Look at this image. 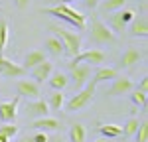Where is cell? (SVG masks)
<instances>
[{
    "instance_id": "27",
    "label": "cell",
    "mask_w": 148,
    "mask_h": 142,
    "mask_svg": "<svg viewBox=\"0 0 148 142\" xmlns=\"http://www.w3.org/2000/svg\"><path fill=\"white\" fill-rule=\"evenodd\" d=\"M0 134H2L4 138L12 140V138L18 134V126H16V124H2V126H0Z\"/></svg>"
},
{
    "instance_id": "37",
    "label": "cell",
    "mask_w": 148,
    "mask_h": 142,
    "mask_svg": "<svg viewBox=\"0 0 148 142\" xmlns=\"http://www.w3.org/2000/svg\"><path fill=\"white\" fill-rule=\"evenodd\" d=\"M142 4H144V6H146V0H142Z\"/></svg>"
},
{
    "instance_id": "32",
    "label": "cell",
    "mask_w": 148,
    "mask_h": 142,
    "mask_svg": "<svg viewBox=\"0 0 148 142\" xmlns=\"http://www.w3.org/2000/svg\"><path fill=\"white\" fill-rule=\"evenodd\" d=\"M138 91H142V93H146V91H148V79H146V77L140 81V89H138Z\"/></svg>"
},
{
    "instance_id": "30",
    "label": "cell",
    "mask_w": 148,
    "mask_h": 142,
    "mask_svg": "<svg viewBox=\"0 0 148 142\" xmlns=\"http://www.w3.org/2000/svg\"><path fill=\"white\" fill-rule=\"evenodd\" d=\"M130 99H132V103H134V105H140V106L146 105V93H142V91H138V89L132 91Z\"/></svg>"
},
{
    "instance_id": "24",
    "label": "cell",
    "mask_w": 148,
    "mask_h": 142,
    "mask_svg": "<svg viewBox=\"0 0 148 142\" xmlns=\"http://www.w3.org/2000/svg\"><path fill=\"white\" fill-rule=\"evenodd\" d=\"M99 130L105 138H119L123 134V126H119V124H103Z\"/></svg>"
},
{
    "instance_id": "35",
    "label": "cell",
    "mask_w": 148,
    "mask_h": 142,
    "mask_svg": "<svg viewBox=\"0 0 148 142\" xmlns=\"http://www.w3.org/2000/svg\"><path fill=\"white\" fill-rule=\"evenodd\" d=\"M0 142H10V140H8V138H4V136L0 134Z\"/></svg>"
},
{
    "instance_id": "2",
    "label": "cell",
    "mask_w": 148,
    "mask_h": 142,
    "mask_svg": "<svg viewBox=\"0 0 148 142\" xmlns=\"http://www.w3.org/2000/svg\"><path fill=\"white\" fill-rule=\"evenodd\" d=\"M95 89H97V83L89 81L83 89H81L77 95H73L71 99H69L67 103H65V111L67 113H77V111H83V109H87V106L93 103V99H95Z\"/></svg>"
},
{
    "instance_id": "29",
    "label": "cell",
    "mask_w": 148,
    "mask_h": 142,
    "mask_svg": "<svg viewBox=\"0 0 148 142\" xmlns=\"http://www.w3.org/2000/svg\"><path fill=\"white\" fill-rule=\"evenodd\" d=\"M134 136H136V142H148V122L146 120L140 122V126H138Z\"/></svg>"
},
{
    "instance_id": "33",
    "label": "cell",
    "mask_w": 148,
    "mask_h": 142,
    "mask_svg": "<svg viewBox=\"0 0 148 142\" xmlns=\"http://www.w3.org/2000/svg\"><path fill=\"white\" fill-rule=\"evenodd\" d=\"M14 2L18 8H28V4H30V0H14Z\"/></svg>"
},
{
    "instance_id": "20",
    "label": "cell",
    "mask_w": 148,
    "mask_h": 142,
    "mask_svg": "<svg viewBox=\"0 0 148 142\" xmlns=\"http://www.w3.org/2000/svg\"><path fill=\"white\" fill-rule=\"evenodd\" d=\"M46 103H47V106H49V111H61L63 105H65V95L61 93V91H53Z\"/></svg>"
},
{
    "instance_id": "12",
    "label": "cell",
    "mask_w": 148,
    "mask_h": 142,
    "mask_svg": "<svg viewBox=\"0 0 148 142\" xmlns=\"http://www.w3.org/2000/svg\"><path fill=\"white\" fill-rule=\"evenodd\" d=\"M26 115L30 118H44L49 115V106L44 99H38V101H30L28 105H26Z\"/></svg>"
},
{
    "instance_id": "17",
    "label": "cell",
    "mask_w": 148,
    "mask_h": 142,
    "mask_svg": "<svg viewBox=\"0 0 148 142\" xmlns=\"http://www.w3.org/2000/svg\"><path fill=\"white\" fill-rule=\"evenodd\" d=\"M130 34L134 36V38H146L148 36V22H146L144 16L134 18V20L130 22Z\"/></svg>"
},
{
    "instance_id": "7",
    "label": "cell",
    "mask_w": 148,
    "mask_h": 142,
    "mask_svg": "<svg viewBox=\"0 0 148 142\" xmlns=\"http://www.w3.org/2000/svg\"><path fill=\"white\" fill-rule=\"evenodd\" d=\"M18 103H20V97L0 103V120L4 124H14V120L18 118Z\"/></svg>"
},
{
    "instance_id": "11",
    "label": "cell",
    "mask_w": 148,
    "mask_h": 142,
    "mask_svg": "<svg viewBox=\"0 0 148 142\" xmlns=\"http://www.w3.org/2000/svg\"><path fill=\"white\" fill-rule=\"evenodd\" d=\"M136 18V12L134 10H119V12H113L111 16V26H113L114 32H123L126 24H130L132 20Z\"/></svg>"
},
{
    "instance_id": "5",
    "label": "cell",
    "mask_w": 148,
    "mask_h": 142,
    "mask_svg": "<svg viewBox=\"0 0 148 142\" xmlns=\"http://www.w3.org/2000/svg\"><path fill=\"white\" fill-rule=\"evenodd\" d=\"M107 61V53L103 51V49H97V47H93V49H87V51H79L75 57L71 59V63H75V65H79V63H85V65H101Z\"/></svg>"
},
{
    "instance_id": "22",
    "label": "cell",
    "mask_w": 148,
    "mask_h": 142,
    "mask_svg": "<svg viewBox=\"0 0 148 142\" xmlns=\"http://www.w3.org/2000/svg\"><path fill=\"white\" fill-rule=\"evenodd\" d=\"M46 47H47V51H49L51 55H63V53H65L63 44L57 40L56 36H51V38H47V40H46Z\"/></svg>"
},
{
    "instance_id": "1",
    "label": "cell",
    "mask_w": 148,
    "mask_h": 142,
    "mask_svg": "<svg viewBox=\"0 0 148 142\" xmlns=\"http://www.w3.org/2000/svg\"><path fill=\"white\" fill-rule=\"evenodd\" d=\"M44 12L49 14V16H56V18L63 20V22L71 24V26L77 28V30H85V26H87V16H83L79 10H75V8L69 6V4H56V6L46 8Z\"/></svg>"
},
{
    "instance_id": "28",
    "label": "cell",
    "mask_w": 148,
    "mask_h": 142,
    "mask_svg": "<svg viewBox=\"0 0 148 142\" xmlns=\"http://www.w3.org/2000/svg\"><path fill=\"white\" fill-rule=\"evenodd\" d=\"M16 142H47V134L46 132H34L32 136H22Z\"/></svg>"
},
{
    "instance_id": "3",
    "label": "cell",
    "mask_w": 148,
    "mask_h": 142,
    "mask_svg": "<svg viewBox=\"0 0 148 142\" xmlns=\"http://www.w3.org/2000/svg\"><path fill=\"white\" fill-rule=\"evenodd\" d=\"M49 30L56 34V38L63 44V49L65 53H69L71 57H75L77 53L81 51V38L75 32H67L63 28H57V26H49Z\"/></svg>"
},
{
    "instance_id": "15",
    "label": "cell",
    "mask_w": 148,
    "mask_h": 142,
    "mask_svg": "<svg viewBox=\"0 0 148 142\" xmlns=\"http://www.w3.org/2000/svg\"><path fill=\"white\" fill-rule=\"evenodd\" d=\"M142 59V53L134 49V47H128L125 53H123V57H121V63H119V67L121 69H126V67H132L134 63H138Z\"/></svg>"
},
{
    "instance_id": "19",
    "label": "cell",
    "mask_w": 148,
    "mask_h": 142,
    "mask_svg": "<svg viewBox=\"0 0 148 142\" xmlns=\"http://www.w3.org/2000/svg\"><path fill=\"white\" fill-rule=\"evenodd\" d=\"M116 77H119V71L116 69H113V67H99L91 81L93 83H103V81H113Z\"/></svg>"
},
{
    "instance_id": "8",
    "label": "cell",
    "mask_w": 148,
    "mask_h": 142,
    "mask_svg": "<svg viewBox=\"0 0 148 142\" xmlns=\"http://www.w3.org/2000/svg\"><path fill=\"white\" fill-rule=\"evenodd\" d=\"M67 65H69L71 79H73V83H75V87H83V85H87L89 77H91V67H89V65H85V63L75 65V63H71V61H69Z\"/></svg>"
},
{
    "instance_id": "16",
    "label": "cell",
    "mask_w": 148,
    "mask_h": 142,
    "mask_svg": "<svg viewBox=\"0 0 148 142\" xmlns=\"http://www.w3.org/2000/svg\"><path fill=\"white\" fill-rule=\"evenodd\" d=\"M46 61V53L44 51H40V49H34V51H30L26 57H24V69H34V67H38L40 63H44Z\"/></svg>"
},
{
    "instance_id": "21",
    "label": "cell",
    "mask_w": 148,
    "mask_h": 142,
    "mask_svg": "<svg viewBox=\"0 0 148 142\" xmlns=\"http://www.w3.org/2000/svg\"><path fill=\"white\" fill-rule=\"evenodd\" d=\"M69 138H71V142H85V138H87L85 126H83L81 122L71 124V128H69Z\"/></svg>"
},
{
    "instance_id": "36",
    "label": "cell",
    "mask_w": 148,
    "mask_h": 142,
    "mask_svg": "<svg viewBox=\"0 0 148 142\" xmlns=\"http://www.w3.org/2000/svg\"><path fill=\"white\" fill-rule=\"evenodd\" d=\"M95 142H107V138H99V140H95Z\"/></svg>"
},
{
    "instance_id": "14",
    "label": "cell",
    "mask_w": 148,
    "mask_h": 142,
    "mask_svg": "<svg viewBox=\"0 0 148 142\" xmlns=\"http://www.w3.org/2000/svg\"><path fill=\"white\" fill-rule=\"evenodd\" d=\"M61 126L59 124V120H56V118L51 117H44V118H36L34 122H32V128L36 130V132H49V130H57Z\"/></svg>"
},
{
    "instance_id": "18",
    "label": "cell",
    "mask_w": 148,
    "mask_h": 142,
    "mask_svg": "<svg viewBox=\"0 0 148 142\" xmlns=\"http://www.w3.org/2000/svg\"><path fill=\"white\" fill-rule=\"evenodd\" d=\"M67 83H69V77L65 73H61V71H53L49 75V87L53 91H63L67 87Z\"/></svg>"
},
{
    "instance_id": "10",
    "label": "cell",
    "mask_w": 148,
    "mask_h": 142,
    "mask_svg": "<svg viewBox=\"0 0 148 142\" xmlns=\"http://www.w3.org/2000/svg\"><path fill=\"white\" fill-rule=\"evenodd\" d=\"M40 95H42V91H40V85L36 81H32V79H22V81H18V97H20V99L26 97V99H30V101H38Z\"/></svg>"
},
{
    "instance_id": "25",
    "label": "cell",
    "mask_w": 148,
    "mask_h": 142,
    "mask_svg": "<svg viewBox=\"0 0 148 142\" xmlns=\"http://www.w3.org/2000/svg\"><path fill=\"white\" fill-rule=\"evenodd\" d=\"M126 4V0H105V2H101V8L103 12H119L123 10Z\"/></svg>"
},
{
    "instance_id": "34",
    "label": "cell",
    "mask_w": 148,
    "mask_h": 142,
    "mask_svg": "<svg viewBox=\"0 0 148 142\" xmlns=\"http://www.w3.org/2000/svg\"><path fill=\"white\" fill-rule=\"evenodd\" d=\"M69 2H73V0H57V4H69Z\"/></svg>"
},
{
    "instance_id": "4",
    "label": "cell",
    "mask_w": 148,
    "mask_h": 142,
    "mask_svg": "<svg viewBox=\"0 0 148 142\" xmlns=\"http://www.w3.org/2000/svg\"><path fill=\"white\" fill-rule=\"evenodd\" d=\"M114 40H116V36L114 32L107 26V24H103L101 20H93L91 24V42L93 44H97V46H103V44H113Z\"/></svg>"
},
{
    "instance_id": "31",
    "label": "cell",
    "mask_w": 148,
    "mask_h": 142,
    "mask_svg": "<svg viewBox=\"0 0 148 142\" xmlns=\"http://www.w3.org/2000/svg\"><path fill=\"white\" fill-rule=\"evenodd\" d=\"M83 4L87 6V8H91V10H95L99 4H101V0H83Z\"/></svg>"
},
{
    "instance_id": "26",
    "label": "cell",
    "mask_w": 148,
    "mask_h": 142,
    "mask_svg": "<svg viewBox=\"0 0 148 142\" xmlns=\"http://www.w3.org/2000/svg\"><path fill=\"white\" fill-rule=\"evenodd\" d=\"M138 126H140V122H138V118H128L125 122V126H123V134L125 136H134L136 134V130H138Z\"/></svg>"
},
{
    "instance_id": "9",
    "label": "cell",
    "mask_w": 148,
    "mask_h": 142,
    "mask_svg": "<svg viewBox=\"0 0 148 142\" xmlns=\"http://www.w3.org/2000/svg\"><path fill=\"white\" fill-rule=\"evenodd\" d=\"M134 91V83L132 79H128L125 75H119L116 79H113V87L109 89V95L111 97H123V95H128Z\"/></svg>"
},
{
    "instance_id": "13",
    "label": "cell",
    "mask_w": 148,
    "mask_h": 142,
    "mask_svg": "<svg viewBox=\"0 0 148 142\" xmlns=\"http://www.w3.org/2000/svg\"><path fill=\"white\" fill-rule=\"evenodd\" d=\"M51 73H53V63L46 59L44 63H40L38 67H34V69H32V79H34V81L40 85L42 81L49 79V75H51Z\"/></svg>"
},
{
    "instance_id": "23",
    "label": "cell",
    "mask_w": 148,
    "mask_h": 142,
    "mask_svg": "<svg viewBox=\"0 0 148 142\" xmlns=\"http://www.w3.org/2000/svg\"><path fill=\"white\" fill-rule=\"evenodd\" d=\"M8 40H10V28L6 20H0V55L4 53V49L8 46Z\"/></svg>"
},
{
    "instance_id": "6",
    "label": "cell",
    "mask_w": 148,
    "mask_h": 142,
    "mask_svg": "<svg viewBox=\"0 0 148 142\" xmlns=\"http://www.w3.org/2000/svg\"><path fill=\"white\" fill-rule=\"evenodd\" d=\"M26 73H28V71L24 69L22 65H18V63H14L12 59L0 55V77H4V79H20Z\"/></svg>"
}]
</instances>
